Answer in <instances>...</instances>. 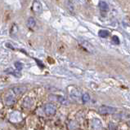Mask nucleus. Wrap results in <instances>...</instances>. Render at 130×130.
Returning a JSON list of instances; mask_svg holds the SVG:
<instances>
[{
	"instance_id": "10",
	"label": "nucleus",
	"mask_w": 130,
	"mask_h": 130,
	"mask_svg": "<svg viewBox=\"0 0 130 130\" xmlns=\"http://www.w3.org/2000/svg\"><path fill=\"white\" fill-rule=\"evenodd\" d=\"M36 25V21L35 20L33 17H29L27 20V26L29 28H34Z\"/></svg>"
},
{
	"instance_id": "15",
	"label": "nucleus",
	"mask_w": 130,
	"mask_h": 130,
	"mask_svg": "<svg viewBox=\"0 0 130 130\" xmlns=\"http://www.w3.org/2000/svg\"><path fill=\"white\" fill-rule=\"evenodd\" d=\"M10 32H11V34H16V33L18 32V28L17 26H16V25H12Z\"/></svg>"
},
{
	"instance_id": "1",
	"label": "nucleus",
	"mask_w": 130,
	"mask_h": 130,
	"mask_svg": "<svg viewBox=\"0 0 130 130\" xmlns=\"http://www.w3.org/2000/svg\"><path fill=\"white\" fill-rule=\"evenodd\" d=\"M98 112L102 115H112L117 112V109L109 106H101L98 108Z\"/></svg>"
},
{
	"instance_id": "8",
	"label": "nucleus",
	"mask_w": 130,
	"mask_h": 130,
	"mask_svg": "<svg viewBox=\"0 0 130 130\" xmlns=\"http://www.w3.org/2000/svg\"><path fill=\"white\" fill-rule=\"evenodd\" d=\"M22 105L25 108H30L33 105V99L29 97H26L23 101Z\"/></svg>"
},
{
	"instance_id": "6",
	"label": "nucleus",
	"mask_w": 130,
	"mask_h": 130,
	"mask_svg": "<svg viewBox=\"0 0 130 130\" xmlns=\"http://www.w3.org/2000/svg\"><path fill=\"white\" fill-rule=\"evenodd\" d=\"M4 101H5V103H6L7 106H12L13 104H15L16 98H15V97L12 94H8L5 97Z\"/></svg>"
},
{
	"instance_id": "9",
	"label": "nucleus",
	"mask_w": 130,
	"mask_h": 130,
	"mask_svg": "<svg viewBox=\"0 0 130 130\" xmlns=\"http://www.w3.org/2000/svg\"><path fill=\"white\" fill-rule=\"evenodd\" d=\"M71 96L74 99H79V97H80V92L77 89H74L73 90L71 91Z\"/></svg>"
},
{
	"instance_id": "19",
	"label": "nucleus",
	"mask_w": 130,
	"mask_h": 130,
	"mask_svg": "<svg viewBox=\"0 0 130 130\" xmlns=\"http://www.w3.org/2000/svg\"><path fill=\"white\" fill-rule=\"evenodd\" d=\"M128 124H129V126H130V122H129V123H128Z\"/></svg>"
},
{
	"instance_id": "18",
	"label": "nucleus",
	"mask_w": 130,
	"mask_h": 130,
	"mask_svg": "<svg viewBox=\"0 0 130 130\" xmlns=\"http://www.w3.org/2000/svg\"><path fill=\"white\" fill-rule=\"evenodd\" d=\"M115 41H116V44H119V39H118V37L114 36V37H113V42H115Z\"/></svg>"
},
{
	"instance_id": "13",
	"label": "nucleus",
	"mask_w": 130,
	"mask_h": 130,
	"mask_svg": "<svg viewBox=\"0 0 130 130\" xmlns=\"http://www.w3.org/2000/svg\"><path fill=\"white\" fill-rule=\"evenodd\" d=\"M109 35V32L107 30H101L99 32V36L101 38H106Z\"/></svg>"
},
{
	"instance_id": "11",
	"label": "nucleus",
	"mask_w": 130,
	"mask_h": 130,
	"mask_svg": "<svg viewBox=\"0 0 130 130\" xmlns=\"http://www.w3.org/2000/svg\"><path fill=\"white\" fill-rule=\"evenodd\" d=\"M68 128L70 130H75L76 128H78V124H77V122H75V121H70V123L68 124Z\"/></svg>"
},
{
	"instance_id": "7",
	"label": "nucleus",
	"mask_w": 130,
	"mask_h": 130,
	"mask_svg": "<svg viewBox=\"0 0 130 130\" xmlns=\"http://www.w3.org/2000/svg\"><path fill=\"white\" fill-rule=\"evenodd\" d=\"M12 91L15 94L19 95L26 91V87L25 86H16V87L12 88Z\"/></svg>"
},
{
	"instance_id": "14",
	"label": "nucleus",
	"mask_w": 130,
	"mask_h": 130,
	"mask_svg": "<svg viewBox=\"0 0 130 130\" xmlns=\"http://www.w3.org/2000/svg\"><path fill=\"white\" fill-rule=\"evenodd\" d=\"M82 100L84 102H88L89 100H90V96L88 94H87V93H85V94H83L82 96Z\"/></svg>"
},
{
	"instance_id": "3",
	"label": "nucleus",
	"mask_w": 130,
	"mask_h": 130,
	"mask_svg": "<svg viewBox=\"0 0 130 130\" xmlns=\"http://www.w3.org/2000/svg\"><path fill=\"white\" fill-rule=\"evenodd\" d=\"M80 44L87 51H88L90 53H95L96 50H95L94 47H93V46L91 44V43H89L88 42H87V41H84V40H81Z\"/></svg>"
},
{
	"instance_id": "5",
	"label": "nucleus",
	"mask_w": 130,
	"mask_h": 130,
	"mask_svg": "<svg viewBox=\"0 0 130 130\" xmlns=\"http://www.w3.org/2000/svg\"><path fill=\"white\" fill-rule=\"evenodd\" d=\"M33 11L37 14H40L43 11V7L40 2L39 1H35L33 3Z\"/></svg>"
},
{
	"instance_id": "4",
	"label": "nucleus",
	"mask_w": 130,
	"mask_h": 130,
	"mask_svg": "<svg viewBox=\"0 0 130 130\" xmlns=\"http://www.w3.org/2000/svg\"><path fill=\"white\" fill-rule=\"evenodd\" d=\"M91 126L93 130H102V121L99 119H92L91 121Z\"/></svg>"
},
{
	"instance_id": "17",
	"label": "nucleus",
	"mask_w": 130,
	"mask_h": 130,
	"mask_svg": "<svg viewBox=\"0 0 130 130\" xmlns=\"http://www.w3.org/2000/svg\"><path fill=\"white\" fill-rule=\"evenodd\" d=\"M99 7H100V8L102 9V10H106V9L108 8V5L106 4V3H105V2H100Z\"/></svg>"
},
{
	"instance_id": "12",
	"label": "nucleus",
	"mask_w": 130,
	"mask_h": 130,
	"mask_svg": "<svg viewBox=\"0 0 130 130\" xmlns=\"http://www.w3.org/2000/svg\"><path fill=\"white\" fill-rule=\"evenodd\" d=\"M5 72H6L7 73H9V74H12V75H13V76H15L16 77H19V76H21V74H20V72H15L12 68H8V69H7V70H5Z\"/></svg>"
},
{
	"instance_id": "2",
	"label": "nucleus",
	"mask_w": 130,
	"mask_h": 130,
	"mask_svg": "<svg viewBox=\"0 0 130 130\" xmlns=\"http://www.w3.org/2000/svg\"><path fill=\"white\" fill-rule=\"evenodd\" d=\"M43 111L47 115H53L56 112V106L52 103H47L44 105Z\"/></svg>"
},
{
	"instance_id": "16",
	"label": "nucleus",
	"mask_w": 130,
	"mask_h": 130,
	"mask_svg": "<svg viewBox=\"0 0 130 130\" xmlns=\"http://www.w3.org/2000/svg\"><path fill=\"white\" fill-rule=\"evenodd\" d=\"M14 65H15V68H16L17 71H21V70L23 68V64L21 62H16Z\"/></svg>"
}]
</instances>
